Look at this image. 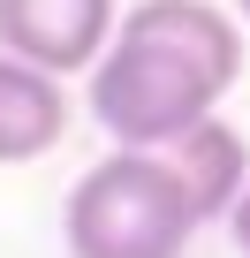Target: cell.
Here are the masks:
<instances>
[{
  "mask_svg": "<svg viewBox=\"0 0 250 258\" xmlns=\"http://www.w3.org/2000/svg\"><path fill=\"white\" fill-rule=\"evenodd\" d=\"M242 76V23L220 0H137L121 8L99 69H91V121L114 152H167Z\"/></svg>",
  "mask_w": 250,
  "mask_h": 258,
  "instance_id": "1",
  "label": "cell"
},
{
  "mask_svg": "<svg viewBox=\"0 0 250 258\" xmlns=\"http://www.w3.org/2000/svg\"><path fill=\"white\" fill-rule=\"evenodd\" d=\"M61 235L68 258H182L197 220L152 152H106L99 167L76 175L61 205Z\"/></svg>",
  "mask_w": 250,
  "mask_h": 258,
  "instance_id": "2",
  "label": "cell"
},
{
  "mask_svg": "<svg viewBox=\"0 0 250 258\" xmlns=\"http://www.w3.org/2000/svg\"><path fill=\"white\" fill-rule=\"evenodd\" d=\"M121 8L114 0H0V53L38 76H91Z\"/></svg>",
  "mask_w": 250,
  "mask_h": 258,
  "instance_id": "3",
  "label": "cell"
},
{
  "mask_svg": "<svg viewBox=\"0 0 250 258\" xmlns=\"http://www.w3.org/2000/svg\"><path fill=\"white\" fill-rule=\"evenodd\" d=\"M167 175H175V190H182V205H190V220L205 228V220H220V213H235V198H242V182H250V145H242V129L235 121H197L190 137H175L167 152H152Z\"/></svg>",
  "mask_w": 250,
  "mask_h": 258,
  "instance_id": "4",
  "label": "cell"
},
{
  "mask_svg": "<svg viewBox=\"0 0 250 258\" xmlns=\"http://www.w3.org/2000/svg\"><path fill=\"white\" fill-rule=\"evenodd\" d=\"M61 129H68V91L53 76H38V69L0 53V167L53 152Z\"/></svg>",
  "mask_w": 250,
  "mask_h": 258,
  "instance_id": "5",
  "label": "cell"
},
{
  "mask_svg": "<svg viewBox=\"0 0 250 258\" xmlns=\"http://www.w3.org/2000/svg\"><path fill=\"white\" fill-rule=\"evenodd\" d=\"M227 235H235V250L250 258V182H242V198H235V213H227Z\"/></svg>",
  "mask_w": 250,
  "mask_h": 258,
  "instance_id": "6",
  "label": "cell"
},
{
  "mask_svg": "<svg viewBox=\"0 0 250 258\" xmlns=\"http://www.w3.org/2000/svg\"><path fill=\"white\" fill-rule=\"evenodd\" d=\"M227 16H235V23H242V31H250V0H227Z\"/></svg>",
  "mask_w": 250,
  "mask_h": 258,
  "instance_id": "7",
  "label": "cell"
}]
</instances>
